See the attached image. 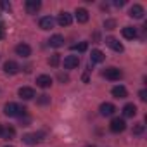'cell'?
Returning <instances> with one entry per match:
<instances>
[{
	"label": "cell",
	"instance_id": "cell-1",
	"mask_svg": "<svg viewBox=\"0 0 147 147\" xmlns=\"http://www.w3.org/2000/svg\"><path fill=\"white\" fill-rule=\"evenodd\" d=\"M4 114L9 116V118L23 116V114H26V107H21V106H18L16 102H9V104H5V107H4Z\"/></svg>",
	"mask_w": 147,
	"mask_h": 147
},
{
	"label": "cell",
	"instance_id": "cell-2",
	"mask_svg": "<svg viewBox=\"0 0 147 147\" xmlns=\"http://www.w3.org/2000/svg\"><path fill=\"white\" fill-rule=\"evenodd\" d=\"M104 76H106L107 80H111V82H116V80H119V78L123 76V73H121L118 67L111 66V67H106V71H104Z\"/></svg>",
	"mask_w": 147,
	"mask_h": 147
},
{
	"label": "cell",
	"instance_id": "cell-3",
	"mask_svg": "<svg viewBox=\"0 0 147 147\" xmlns=\"http://www.w3.org/2000/svg\"><path fill=\"white\" fill-rule=\"evenodd\" d=\"M109 128H111V131H114V133H121V131H125L126 123H125V119H123V118H114V119L111 121Z\"/></svg>",
	"mask_w": 147,
	"mask_h": 147
},
{
	"label": "cell",
	"instance_id": "cell-4",
	"mask_svg": "<svg viewBox=\"0 0 147 147\" xmlns=\"http://www.w3.org/2000/svg\"><path fill=\"white\" fill-rule=\"evenodd\" d=\"M24 7H26L28 14H36L40 11V7H42V2H40V0H26Z\"/></svg>",
	"mask_w": 147,
	"mask_h": 147
},
{
	"label": "cell",
	"instance_id": "cell-5",
	"mask_svg": "<svg viewBox=\"0 0 147 147\" xmlns=\"http://www.w3.org/2000/svg\"><path fill=\"white\" fill-rule=\"evenodd\" d=\"M42 140H43V133H28V135L23 137V142L30 144V145H35V144H38Z\"/></svg>",
	"mask_w": 147,
	"mask_h": 147
},
{
	"label": "cell",
	"instance_id": "cell-6",
	"mask_svg": "<svg viewBox=\"0 0 147 147\" xmlns=\"http://www.w3.org/2000/svg\"><path fill=\"white\" fill-rule=\"evenodd\" d=\"M78 64H80L78 55H66L64 57V67L66 69H75V67H78Z\"/></svg>",
	"mask_w": 147,
	"mask_h": 147
},
{
	"label": "cell",
	"instance_id": "cell-7",
	"mask_svg": "<svg viewBox=\"0 0 147 147\" xmlns=\"http://www.w3.org/2000/svg\"><path fill=\"white\" fill-rule=\"evenodd\" d=\"M144 14H145V11H144L142 5H138V4L131 5V9H130V18H133V19H142Z\"/></svg>",
	"mask_w": 147,
	"mask_h": 147
},
{
	"label": "cell",
	"instance_id": "cell-8",
	"mask_svg": "<svg viewBox=\"0 0 147 147\" xmlns=\"http://www.w3.org/2000/svg\"><path fill=\"white\" fill-rule=\"evenodd\" d=\"M106 43H107L114 52H123V50H125V47H123V45H121L114 36H107V38H106Z\"/></svg>",
	"mask_w": 147,
	"mask_h": 147
},
{
	"label": "cell",
	"instance_id": "cell-9",
	"mask_svg": "<svg viewBox=\"0 0 147 147\" xmlns=\"http://www.w3.org/2000/svg\"><path fill=\"white\" fill-rule=\"evenodd\" d=\"M16 54L21 55V57H30V55H31V47H30L28 43H19V45L16 47Z\"/></svg>",
	"mask_w": 147,
	"mask_h": 147
},
{
	"label": "cell",
	"instance_id": "cell-10",
	"mask_svg": "<svg viewBox=\"0 0 147 147\" xmlns=\"http://www.w3.org/2000/svg\"><path fill=\"white\" fill-rule=\"evenodd\" d=\"M114 111H116L114 104H111V102H104V104H100V114H102V116H113Z\"/></svg>",
	"mask_w": 147,
	"mask_h": 147
},
{
	"label": "cell",
	"instance_id": "cell-11",
	"mask_svg": "<svg viewBox=\"0 0 147 147\" xmlns=\"http://www.w3.org/2000/svg\"><path fill=\"white\" fill-rule=\"evenodd\" d=\"M36 85L42 87V88H49V87L52 85V78H50L49 75H40V76L36 78Z\"/></svg>",
	"mask_w": 147,
	"mask_h": 147
},
{
	"label": "cell",
	"instance_id": "cell-12",
	"mask_svg": "<svg viewBox=\"0 0 147 147\" xmlns=\"http://www.w3.org/2000/svg\"><path fill=\"white\" fill-rule=\"evenodd\" d=\"M19 97L24 99V100H30V99L35 97V90L30 88V87H21V88H19Z\"/></svg>",
	"mask_w": 147,
	"mask_h": 147
},
{
	"label": "cell",
	"instance_id": "cell-13",
	"mask_svg": "<svg viewBox=\"0 0 147 147\" xmlns=\"http://www.w3.org/2000/svg\"><path fill=\"white\" fill-rule=\"evenodd\" d=\"M4 71L7 73V75H16V73L19 71V66H18V62H14V61H7V62L4 64Z\"/></svg>",
	"mask_w": 147,
	"mask_h": 147
},
{
	"label": "cell",
	"instance_id": "cell-14",
	"mask_svg": "<svg viewBox=\"0 0 147 147\" xmlns=\"http://www.w3.org/2000/svg\"><path fill=\"white\" fill-rule=\"evenodd\" d=\"M57 23H59V26H69V24L73 23V18H71V14H67V12H61L59 18H57Z\"/></svg>",
	"mask_w": 147,
	"mask_h": 147
},
{
	"label": "cell",
	"instance_id": "cell-15",
	"mask_svg": "<svg viewBox=\"0 0 147 147\" xmlns=\"http://www.w3.org/2000/svg\"><path fill=\"white\" fill-rule=\"evenodd\" d=\"M75 14H76V21H78V23H87V21H88V18H90V16H88V11H87V9H83V7L76 9V12H75Z\"/></svg>",
	"mask_w": 147,
	"mask_h": 147
},
{
	"label": "cell",
	"instance_id": "cell-16",
	"mask_svg": "<svg viewBox=\"0 0 147 147\" xmlns=\"http://www.w3.org/2000/svg\"><path fill=\"white\" fill-rule=\"evenodd\" d=\"M121 33H123V36H125L126 40H133V38H137V30H135L133 26H125V28L121 30Z\"/></svg>",
	"mask_w": 147,
	"mask_h": 147
},
{
	"label": "cell",
	"instance_id": "cell-17",
	"mask_svg": "<svg viewBox=\"0 0 147 147\" xmlns=\"http://www.w3.org/2000/svg\"><path fill=\"white\" fill-rule=\"evenodd\" d=\"M113 97H116V99H125L126 95H128V92H126V88L125 87H121V85H118V87H114L113 90Z\"/></svg>",
	"mask_w": 147,
	"mask_h": 147
},
{
	"label": "cell",
	"instance_id": "cell-18",
	"mask_svg": "<svg viewBox=\"0 0 147 147\" xmlns=\"http://www.w3.org/2000/svg\"><path fill=\"white\" fill-rule=\"evenodd\" d=\"M135 114H137V106L135 104H126L123 107V116L125 118H133Z\"/></svg>",
	"mask_w": 147,
	"mask_h": 147
},
{
	"label": "cell",
	"instance_id": "cell-19",
	"mask_svg": "<svg viewBox=\"0 0 147 147\" xmlns=\"http://www.w3.org/2000/svg\"><path fill=\"white\" fill-rule=\"evenodd\" d=\"M62 43H64V38H62L61 35H54V36H50V40H49V45L54 47V49L62 47Z\"/></svg>",
	"mask_w": 147,
	"mask_h": 147
},
{
	"label": "cell",
	"instance_id": "cell-20",
	"mask_svg": "<svg viewBox=\"0 0 147 147\" xmlns=\"http://www.w3.org/2000/svg\"><path fill=\"white\" fill-rule=\"evenodd\" d=\"M106 59V55H104V52H100L99 49H95V50H92V54H90V61L92 62H102Z\"/></svg>",
	"mask_w": 147,
	"mask_h": 147
},
{
	"label": "cell",
	"instance_id": "cell-21",
	"mask_svg": "<svg viewBox=\"0 0 147 147\" xmlns=\"http://www.w3.org/2000/svg\"><path fill=\"white\" fill-rule=\"evenodd\" d=\"M52 26H54V19L50 16H45V18L40 19V28L42 30H50Z\"/></svg>",
	"mask_w": 147,
	"mask_h": 147
},
{
	"label": "cell",
	"instance_id": "cell-22",
	"mask_svg": "<svg viewBox=\"0 0 147 147\" xmlns=\"http://www.w3.org/2000/svg\"><path fill=\"white\" fill-rule=\"evenodd\" d=\"M14 135H16V130L12 126H7V128L2 130V137L4 138H14Z\"/></svg>",
	"mask_w": 147,
	"mask_h": 147
},
{
	"label": "cell",
	"instance_id": "cell-23",
	"mask_svg": "<svg viewBox=\"0 0 147 147\" xmlns=\"http://www.w3.org/2000/svg\"><path fill=\"white\" fill-rule=\"evenodd\" d=\"M59 62H61V57H59V54H54V55L49 59V64H50L52 67H57V66H59Z\"/></svg>",
	"mask_w": 147,
	"mask_h": 147
},
{
	"label": "cell",
	"instance_id": "cell-24",
	"mask_svg": "<svg viewBox=\"0 0 147 147\" xmlns=\"http://www.w3.org/2000/svg\"><path fill=\"white\" fill-rule=\"evenodd\" d=\"M87 49H88V43H87V42H82V43L73 45V50H78V52H85Z\"/></svg>",
	"mask_w": 147,
	"mask_h": 147
},
{
	"label": "cell",
	"instance_id": "cell-25",
	"mask_svg": "<svg viewBox=\"0 0 147 147\" xmlns=\"http://www.w3.org/2000/svg\"><path fill=\"white\" fill-rule=\"evenodd\" d=\"M144 125L142 123H137V125H133V135H142L144 133Z\"/></svg>",
	"mask_w": 147,
	"mask_h": 147
},
{
	"label": "cell",
	"instance_id": "cell-26",
	"mask_svg": "<svg viewBox=\"0 0 147 147\" xmlns=\"http://www.w3.org/2000/svg\"><path fill=\"white\" fill-rule=\"evenodd\" d=\"M104 26H106V30H114L116 28V21L114 19H106Z\"/></svg>",
	"mask_w": 147,
	"mask_h": 147
},
{
	"label": "cell",
	"instance_id": "cell-27",
	"mask_svg": "<svg viewBox=\"0 0 147 147\" xmlns=\"http://www.w3.org/2000/svg\"><path fill=\"white\" fill-rule=\"evenodd\" d=\"M49 102H50V97H49V95H45V94H43V95H40V97H38V104L45 106V104H49Z\"/></svg>",
	"mask_w": 147,
	"mask_h": 147
},
{
	"label": "cell",
	"instance_id": "cell-28",
	"mask_svg": "<svg viewBox=\"0 0 147 147\" xmlns=\"http://www.w3.org/2000/svg\"><path fill=\"white\" fill-rule=\"evenodd\" d=\"M138 97H140V100H147V90H145V88L140 90V92H138Z\"/></svg>",
	"mask_w": 147,
	"mask_h": 147
},
{
	"label": "cell",
	"instance_id": "cell-29",
	"mask_svg": "<svg viewBox=\"0 0 147 147\" xmlns=\"http://www.w3.org/2000/svg\"><path fill=\"white\" fill-rule=\"evenodd\" d=\"M5 38V31H4V26L0 24V40H4Z\"/></svg>",
	"mask_w": 147,
	"mask_h": 147
},
{
	"label": "cell",
	"instance_id": "cell-30",
	"mask_svg": "<svg viewBox=\"0 0 147 147\" xmlns=\"http://www.w3.org/2000/svg\"><path fill=\"white\" fill-rule=\"evenodd\" d=\"M114 5H116V7H123V5H125V0H116Z\"/></svg>",
	"mask_w": 147,
	"mask_h": 147
},
{
	"label": "cell",
	"instance_id": "cell-31",
	"mask_svg": "<svg viewBox=\"0 0 147 147\" xmlns=\"http://www.w3.org/2000/svg\"><path fill=\"white\" fill-rule=\"evenodd\" d=\"M59 80H61V82H67L69 78H67V75H62V73H61V75H59Z\"/></svg>",
	"mask_w": 147,
	"mask_h": 147
},
{
	"label": "cell",
	"instance_id": "cell-32",
	"mask_svg": "<svg viewBox=\"0 0 147 147\" xmlns=\"http://www.w3.org/2000/svg\"><path fill=\"white\" fill-rule=\"evenodd\" d=\"M2 7L7 9V11H11V4H7V2H2Z\"/></svg>",
	"mask_w": 147,
	"mask_h": 147
},
{
	"label": "cell",
	"instance_id": "cell-33",
	"mask_svg": "<svg viewBox=\"0 0 147 147\" xmlns=\"http://www.w3.org/2000/svg\"><path fill=\"white\" fill-rule=\"evenodd\" d=\"M2 130H4V128H2V125H0V135H2Z\"/></svg>",
	"mask_w": 147,
	"mask_h": 147
},
{
	"label": "cell",
	"instance_id": "cell-34",
	"mask_svg": "<svg viewBox=\"0 0 147 147\" xmlns=\"http://www.w3.org/2000/svg\"><path fill=\"white\" fill-rule=\"evenodd\" d=\"M5 147H12V145H5Z\"/></svg>",
	"mask_w": 147,
	"mask_h": 147
},
{
	"label": "cell",
	"instance_id": "cell-35",
	"mask_svg": "<svg viewBox=\"0 0 147 147\" xmlns=\"http://www.w3.org/2000/svg\"><path fill=\"white\" fill-rule=\"evenodd\" d=\"M88 147H94V145H88Z\"/></svg>",
	"mask_w": 147,
	"mask_h": 147
}]
</instances>
